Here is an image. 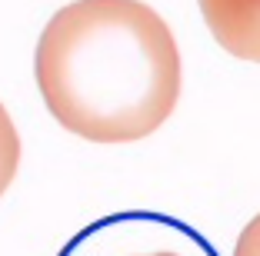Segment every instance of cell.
<instances>
[{
	"label": "cell",
	"instance_id": "obj_1",
	"mask_svg": "<svg viewBox=\"0 0 260 256\" xmlns=\"http://www.w3.org/2000/svg\"><path fill=\"white\" fill-rule=\"evenodd\" d=\"M34 77L54 120L90 143H137L180 100V50L144 0H74L47 20Z\"/></svg>",
	"mask_w": 260,
	"mask_h": 256
},
{
	"label": "cell",
	"instance_id": "obj_2",
	"mask_svg": "<svg viewBox=\"0 0 260 256\" xmlns=\"http://www.w3.org/2000/svg\"><path fill=\"white\" fill-rule=\"evenodd\" d=\"M204 20L210 27V33L217 37V44L227 53L240 57V60H257V0H200Z\"/></svg>",
	"mask_w": 260,
	"mask_h": 256
},
{
	"label": "cell",
	"instance_id": "obj_3",
	"mask_svg": "<svg viewBox=\"0 0 260 256\" xmlns=\"http://www.w3.org/2000/svg\"><path fill=\"white\" fill-rule=\"evenodd\" d=\"M20 166V133H17L14 120H10L7 106L0 103V196L10 190Z\"/></svg>",
	"mask_w": 260,
	"mask_h": 256
},
{
	"label": "cell",
	"instance_id": "obj_4",
	"mask_svg": "<svg viewBox=\"0 0 260 256\" xmlns=\"http://www.w3.org/2000/svg\"><path fill=\"white\" fill-rule=\"evenodd\" d=\"M134 256H177V253H170V249H160V253H134Z\"/></svg>",
	"mask_w": 260,
	"mask_h": 256
}]
</instances>
